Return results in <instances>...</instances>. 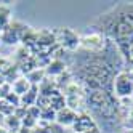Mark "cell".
Listing matches in <instances>:
<instances>
[{
	"mask_svg": "<svg viewBox=\"0 0 133 133\" xmlns=\"http://www.w3.org/2000/svg\"><path fill=\"white\" fill-rule=\"evenodd\" d=\"M26 79L29 80V83L31 85H39L43 79H45V71H39V69H34V71H31L29 74H26Z\"/></svg>",
	"mask_w": 133,
	"mask_h": 133,
	"instance_id": "obj_9",
	"label": "cell"
},
{
	"mask_svg": "<svg viewBox=\"0 0 133 133\" xmlns=\"http://www.w3.org/2000/svg\"><path fill=\"white\" fill-rule=\"evenodd\" d=\"M34 133H64L61 125H51V123H48V125H45V127H40V128H37Z\"/></svg>",
	"mask_w": 133,
	"mask_h": 133,
	"instance_id": "obj_14",
	"label": "cell"
},
{
	"mask_svg": "<svg viewBox=\"0 0 133 133\" xmlns=\"http://www.w3.org/2000/svg\"><path fill=\"white\" fill-rule=\"evenodd\" d=\"M8 21H10V8L0 3V32L8 26Z\"/></svg>",
	"mask_w": 133,
	"mask_h": 133,
	"instance_id": "obj_11",
	"label": "cell"
},
{
	"mask_svg": "<svg viewBox=\"0 0 133 133\" xmlns=\"http://www.w3.org/2000/svg\"><path fill=\"white\" fill-rule=\"evenodd\" d=\"M82 43H83L85 46H87V48L93 50V51L101 50V48H103V45H104V42H103V37H101L99 34H91V35L83 37Z\"/></svg>",
	"mask_w": 133,
	"mask_h": 133,
	"instance_id": "obj_5",
	"label": "cell"
},
{
	"mask_svg": "<svg viewBox=\"0 0 133 133\" xmlns=\"http://www.w3.org/2000/svg\"><path fill=\"white\" fill-rule=\"evenodd\" d=\"M72 127H74V131L75 133H87V131L96 130L95 122L88 116H77V119H75V122H74Z\"/></svg>",
	"mask_w": 133,
	"mask_h": 133,
	"instance_id": "obj_3",
	"label": "cell"
},
{
	"mask_svg": "<svg viewBox=\"0 0 133 133\" xmlns=\"http://www.w3.org/2000/svg\"><path fill=\"white\" fill-rule=\"evenodd\" d=\"M56 39L58 42H61L64 45V48H69V50H74L79 46V37L75 35V32H72L71 29H61L56 32Z\"/></svg>",
	"mask_w": 133,
	"mask_h": 133,
	"instance_id": "obj_2",
	"label": "cell"
},
{
	"mask_svg": "<svg viewBox=\"0 0 133 133\" xmlns=\"http://www.w3.org/2000/svg\"><path fill=\"white\" fill-rule=\"evenodd\" d=\"M35 125H37V120L32 119V117H29V116H26V117L21 120V127H24V128L32 130V128H35Z\"/></svg>",
	"mask_w": 133,
	"mask_h": 133,
	"instance_id": "obj_15",
	"label": "cell"
},
{
	"mask_svg": "<svg viewBox=\"0 0 133 133\" xmlns=\"http://www.w3.org/2000/svg\"><path fill=\"white\" fill-rule=\"evenodd\" d=\"M16 133H34V131H32V130H29V128H24V127H21V128L18 130Z\"/></svg>",
	"mask_w": 133,
	"mask_h": 133,
	"instance_id": "obj_16",
	"label": "cell"
},
{
	"mask_svg": "<svg viewBox=\"0 0 133 133\" xmlns=\"http://www.w3.org/2000/svg\"><path fill=\"white\" fill-rule=\"evenodd\" d=\"M114 87H116V93L119 96H130L133 93V80L128 77L127 74H119L116 77V83H114Z\"/></svg>",
	"mask_w": 133,
	"mask_h": 133,
	"instance_id": "obj_1",
	"label": "cell"
},
{
	"mask_svg": "<svg viewBox=\"0 0 133 133\" xmlns=\"http://www.w3.org/2000/svg\"><path fill=\"white\" fill-rule=\"evenodd\" d=\"M40 119L45 120L46 123H50L53 120H56V111L53 108H45V109H40Z\"/></svg>",
	"mask_w": 133,
	"mask_h": 133,
	"instance_id": "obj_12",
	"label": "cell"
},
{
	"mask_svg": "<svg viewBox=\"0 0 133 133\" xmlns=\"http://www.w3.org/2000/svg\"><path fill=\"white\" fill-rule=\"evenodd\" d=\"M87 133H99L98 130H93V131H87Z\"/></svg>",
	"mask_w": 133,
	"mask_h": 133,
	"instance_id": "obj_18",
	"label": "cell"
},
{
	"mask_svg": "<svg viewBox=\"0 0 133 133\" xmlns=\"http://www.w3.org/2000/svg\"><path fill=\"white\" fill-rule=\"evenodd\" d=\"M39 98V87L37 85H32L31 90L24 93L21 96V106L23 108H31V106H35V101Z\"/></svg>",
	"mask_w": 133,
	"mask_h": 133,
	"instance_id": "obj_6",
	"label": "cell"
},
{
	"mask_svg": "<svg viewBox=\"0 0 133 133\" xmlns=\"http://www.w3.org/2000/svg\"><path fill=\"white\" fill-rule=\"evenodd\" d=\"M130 55H131V56H133V45H131V46H130Z\"/></svg>",
	"mask_w": 133,
	"mask_h": 133,
	"instance_id": "obj_17",
	"label": "cell"
},
{
	"mask_svg": "<svg viewBox=\"0 0 133 133\" xmlns=\"http://www.w3.org/2000/svg\"><path fill=\"white\" fill-rule=\"evenodd\" d=\"M5 123L8 125V128H10L11 131H18V130L21 128V120L18 119V117H15L13 114H11V116H8V117L5 119Z\"/></svg>",
	"mask_w": 133,
	"mask_h": 133,
	"instance_id": "obj_13",
	"label": "cell"
},
{
	"mask_svg": "<svg viewBox=\"0 0 133 133\" xmlns=\"http://www.w3.org/2000/svg\"><path fill=\"white\" fill-rule=\"evenodd\" d=\"M66 69V64L61 61V59H51L48 63V66H46V69H45V74H48V75H59L63 74Z\"/></svg>",
	"mask_w": 133,
	"mask_h": 133,
	"instance_id": "obj_8",
	"label": "cell"
},
{
	"mask_svg": "<svg viewBox=\"0 0 133 133\" xmlns=\"http://www.w3.org/2000/svg\"><path fill=\"white\" fill-rule=\"evenodd\" d=\"M31 87H32V85L29 83V80L24 79V77H21V79H16L11 83V91L16 93L18 96H23L24 93H27V91L31 90Z\"/></svg>",
	"mask_w": 133,
	"mask_h": 133,
	"instance_id": "obj_7",
	"label": "cell"
},
{
	"mask_svg": "<svg viewBox=\"0 0 133 133\" xmlns=\"http://www.w3.org/2000/svg\"><path fill=\"white\" fill-rule=\"evenodd\" d=\"M0 40H2V42H5V43H16L18 40H19V37H18L11 29H10V27H5V29L2 31V32H0Z\"/></svg>",
	"mask_w": 133,
	"mask_h": 133,
	"instance_id": "obj_10",
	"label": "cell"
},
{
	"mask_svg": "<svg viewBox=\"0 0 133 133\" xmlns=\"http://www.w3.org/2000/svg\"><path fill=\"white\" fill-rule=\"evenodd\" d=\"M75 119H77V114H75L71 108H63L59 111H56V122H58V125H74Z\"/></svg>",
	"mask_w": 133,
	"mask_h": 133,
	"instance_id": "obj_4",
	"label": "cell"
}]
</instances>
